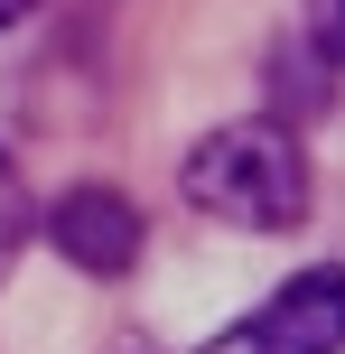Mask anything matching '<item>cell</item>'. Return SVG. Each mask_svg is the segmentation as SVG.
<instances>
[{
    "label": "cell",
    "instance_id": "cell-1",
    "mask_svg": "<svg viewBox=\"0 0 345 354\" xmlns=\"http://www.w3.org/2000/svg\"><path fill=\"white\" fill-rule=\"evenodd\" d=\"M178 196L234 233H290L308 224V149L280 122H215L178 159Z\"/></svg>",
    "mask_w": 345,
    "mask_h": 354
},
{
    "label": "cell",
    "instance_id": "cell-6",
    "mask_svg": "<svg viewBox=\"0 0 345 354\" xmlns=\"http://www.w3.org/2000/svg\"><path fill=\"white\" fill-rule=\"evenodd\" d=\"M37 10V0H0V28H19V19H28Z\"/></svg>",
    "mask_w": 345,
    "mask_h": 354
},
{
    "label": "cell",
    "instance_id": "cell-2",
    "mask_svg": "<svg viewBox=\"0 0 345 354\" xmlns=\"http://www.w3.org/2000/svg\"><path fill=\"white\" fill-rule=\"evenodd\" d=\"M205 354H345V270L317 261L290 289H271L261 308H243Z\"/></svg>",
    "mask_w": 345,
    "mask_h": 354
},
{
    "label": "cell",
    "instance_id": "cell-3",
    "mask_svg": "<svg viewBox=\"0 0 345 354\" xmlns=\"http://www.w3.org/2000/svg\"><path fill=\"white\" fill-rule=\"evenodd\" d=\"M47 243L66 252L84 280H122L131 261H140V205H131L122 187H66L47 214Z\"/></svg>",
    "mask_w": 345,
    "mask_h": 354
},
{
    "label": "cell",
    "instance_id": "cell-5",
    "mask_svg": "<svg viewBox=\"0 0 345 354\" xmlns=\"http://www.w3.org/2000/svg\"><path fill=\"white\" fill-rule=\"evenodd\" d=\"M308 47L327 66H345V0H308Z\"/></svg>",
    "mask_w": 345,
    "mask_h": 354
},
{
    "label": "cell",
    "instance_id": "cell-4",
    "mask_svg": "<svg viewBox=\"0 0 345 354\" xmlns=\"http://www.w3.org/2000/svg\"><path fill=\"white\" fill-rule=\"evenodd\" d=\"M19 243H28V177H19V159L0 149V270L19 261Z\"/></svg>",
    "mask_w": 345,
    "mask_h": 354
}]
</instances>
